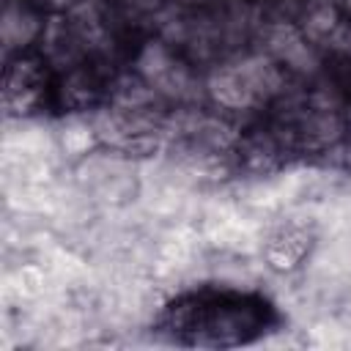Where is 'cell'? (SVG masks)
Returning <instances> with one entry per match:
<instances>
[{"label": "cell", "instance_id": "cell-2", "mask_svg": "<svg viewBox=\"0 0 351 351\" xmlns=\"http://www.w3.org/2000/svg\"><path fill=\"white\" fill-rule=\"evenodd\" d=\"M134 74H140L159 99L192 101L200 96V90H206V85L200 82L195 69L165 38L148 41L140 49L137 63H134Z\"/></svg>", "mask_w": 351, "mask_h": 351}, {"label": "cell", "instance_id": "cell-1", "mask_svg": "<svg viewBox=\"0 0 351 351\" xmlns=\"http://www.w3.org/2000/svg\"><path fill=\"white\" fill-rule=\"evenodd\" d=\"M285 80L288 71L258 49L217 63L206 80V93L225 110H255L280 96Z\"/></svg>", "mask_w": 351, "mask_h": 351}, {"label": "cell", "instance_id": "cell-5", "mask_svg": "<svg viewBox=\"0 0 351 351\" xmlns=\"http://www.w3.org/2000/svg\"><path fill=\"white\" fill-rule=\"evenodd\" d=\"M329 3H335L343 14H351V0H329Z\"/></svg>", "mask_w": 351, "mask_h": 351}, {"label": "cell", "instance_id": "cell-3", "mask_svg": "<svg viewBox=\"0 0 351 351\" xmlns=\"http://www.w3.org/2000/svg\"><path fill=\"white\" fill-rule=\"evenodd\" d=\"M44 19L30 0H5L3 8V47L5 55L22 52L44 36Z\"/></svg>", "mask_w": 351, "mask_h": 351}, {"label": "cell", "instance_id": "cell-4", "mask_svg": "<svg viewBox=\"0 0 351 351\" xmlns=\"http://www.w3.org/2000/svg\"><path fill=\"white\" fill-rule=\"evenodd\" d=\"M340 52L348 58L351 63V22H346V30H343V38H340Z\"/></svg>", "mask_w": 351, "mask_h": 351}]
</instances>
